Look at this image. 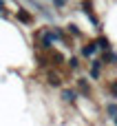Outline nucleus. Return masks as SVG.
<instances>
[{"instance_id": "obj_1", "label": "nucleus", "mask_w": 117, "mask_h": 126, "mask_svg": "<svg viewBox=\"0 0 117 126\" xmlns=\"http://www.w3.org/2000/svg\"><path fill=\"white\" fill-rule=\"evenodd\" d=\"M18 18H20V20H24V22H29V20H31V16H29L27 11H20V13H18Z\"/></svg>"}]
</instances>
